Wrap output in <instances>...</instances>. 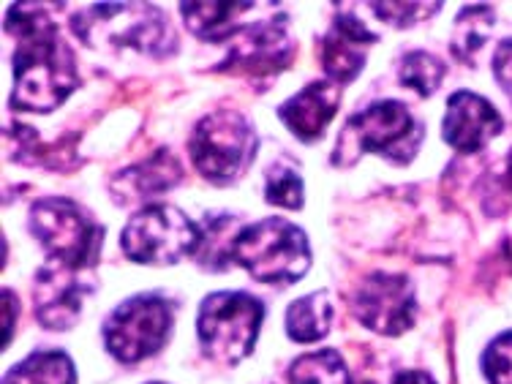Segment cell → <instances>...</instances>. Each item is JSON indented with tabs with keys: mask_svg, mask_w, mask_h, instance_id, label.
Masks as SVG:
<instances>
[{
	"mask_svg": "<svg viewBox=\"0 0 512 384\" xmlns=\"http://www.w3.org/2000/svg\"><path fill=\"white\" fill-rule=\"evenodd\" d=\"M504 131V120L491 101L472 90H458L447 99L442 120L444 142L458 153H477Z\"/></svg>",
	"mask_w": 512,
	"mask_h": 384,
	"instance_id": "cell-13",
	"label": "cell"
},
{
	"mask_svg": "<svg viewBox=\"0 0 512 384\" xmlns=\"http://www.w3.org/2000/svg\"><path fill=\"white\" fill-rule=\"evenodd\" d=\"M28 227L55 265L88 273L99 262L104 229L71 199H39L30 207Z\"/></svg>",
	"mask_w": 512,
	"mask_h": 384,
	"instance_id": "cell-5",
	"label": "cell"
},
{
	"mask_svg": "<svg viewBox=\"0 0 512 384\" xmlns=\"http://www.w3.org/2000/svg\"><path fill=\"white\" fill-rule=\"evenodd\" d=\"M265 199L270 205L300 210L303 207V180L295 169L273 167L265 183Z\"/></svg>",
	"mask_w": 512,
	"mask_h": 384,
	"instance_id": "cell-23",
	"label": "cell"
},
{
	"mask_svg": "<svg viewBox=\"0 0 512 384\" xmlns=\"http://www.w3.org/2000/svg\"><path fill=\"white\" fill-rule=\"evenodd\" d=\"M120 246L137 265H178L180 259L199 251L202 227L178 207L148 205L128 218Z\"/></svg>",
	"mask_w": 512,
	"mask_h": 384,
	"instance_id": "cell-7",
	"label": "cell"
},
{
	"mask_svg": "<svg viewBox=\"0 0 512 384\" xmlns=\"http://www.w3.org/2000/svg\"><path fill=\"white\" fill-rule=\"evenodd\" d=\"M493 25V9L491 6H466L455 20V36H453V52L466 63H472V55L491 33Z\"/></svg>",
	"mask_w": 512,
	"mask_h": 384,
	"instance_id": "cell-21",
	"label": "cell"
},
{
	"mask_svg": "<svg viewBox=\"0 0 512 384\" xmlns=\"http://www.w3.org/2000/svg\"><path fill=\"white\" fill-rule=\"evenodd\" d=\"M352 314L360 325L379 335H401L417 319L414 286L398 273H371L352 292Z\"/></svg>",
	"mask_w": 512,
	"mask_h": 384,
	"instance_id": "cell-11",
	"label": "cell"
},
{
	"mask_svg": "<svg viewBox=\"0 0 512 384\" xmlns=\"http://www.w3.org/2000/svg\"><path fill=\"white\" fill-rule=\"evenodd\" d=\"M504 180H507V186L512 191V150L507 153V167H504Z\"/></svg>",
	"mask_w": 512,
	"mask_h": 384,
	"instance_id": "cell-29",
	"label": "cell"
},
{
	"mask_svg": "<svg viewBox=\"0 0 512 384\" xmlns=\"http://www.w3.org/2000/svg\"><path fill=\"white\" fill-rule=\"evenodd\" d=\"M251 9L254 3H180V17L194 36L218 41L224 36L221 28H227L237 14H246Z\"/></svg>",
	"mask_w": 512,
	"mask_h": 384,
	"instance_id": "cell-19",
	"label": "cell"
},
{
	"mask_svg": "<svg viewBox=\"0 0 512 384\" xmlns=\"http://www.w3.org/2000/svg\"><path fill=\"white\" fill-rule=\"evenodd\" d=\"M90 284L82 270L55 265L41 267L33 284V306L36 319L50 330H69L79 322L82 300L90 295Z\"/></svg>",
	"mask_w": 512,
	"mask_h": 384,
	"instance_id": "cell-12",
	"label": "cell"
},
{
	"mask_svg": "<svg viewBox=\"0 0 512 384\" xmlns=\"http://www.w3.org/2000/svg\"><path fill=\"white\" fill-rule=\"evenodd\" d=\"M71 28L88 47H128L148 55L175 50L167 14L153 3H96L77 11Z\"/></svg>",
	"mask_w": 512,
	"mask_h": 384,
	"instance_id": "cell-2",
	"label": "cell"
},
{
	"mask_svg": "<svg viewBox=\"0 0 512 384\" xmlns=\"http://www.w3.org/2000/svg\"><path fill=\"white\" fill-rule=\"evenodd\" d=\"M17 311H20V300L11 289H3V346L11 344L14 338V325H17Z\"/></svg>",
	"mask_w": 512,
	"mask_h": 384,
	"instance_id": "cell-27",
	"label": "cell"
},
{
	"mask_svg": "<svg viewBox=\"0 0 512 384\" xmlns=\"http://www.w3.org/2000/svg\"><path fill=\"white\" fill-rule=\"evenodd\" d=\"M180 178H183L180 161L167 148H161L145 161H139L134 167H128L126 172H120L112 188H115L118 199L128 202V199L156 197L161 191L178 186Z\"/></svg>",
	"mask_w": 512,
	"mask_h": 384,
	"instance_id": "cell-16",
	"label": "cell"
},
{
	"mask_svg": "<svg viewBox=\"0 0 512 384\" xmlns=\"http://www.w3.org/2000/svg\"><path fill=\"white\" fill-rule=\"evenodd\" d=\"M256 148L259 139L254 126L248 123L246 115L232 109L205 115L188 139V153L197 172L218 186H227L240 178L251 167Z\"/></svg>",
	"mask_w": 512,
	"mask_h": 384,
	"instance_id": "cell-6",
	"label": "cell"
},
{
	"mask_svg": "<svg viewBox=\"0 0 512 384\" xmlns=\"http://www.w3.org/2000/svg\"><path fill=\"white\" fill-rule=\"evenodd\" d=\"M420 137L423 126L401 101H376L363 112H357L355 118H349L338 137L333 164H355L363 153H379L390 161L406 164L420 148Z\"/></svg>",
	"mask_w": 512,
	"mask_h": 384,
	"instance_id": "cell-4",
	"label": "cell"
},
{
	"mask_svg": "<svg viewBox=\"0 0 512 384\" xmlns=\"http://www.w3.org/2000/svg\"><path fill=\"white\" fill-rule=\"evenodd\" d=\"M292 384H352L349 365L335 349H322L314 355L297 357L289 368Z\"/></svg>",
	"mask_w": 512,
	"mask_h": 384,
	"instance_id": "cell-20",
	"label": "cell"
},
{
	"mask_svg": "<svg viewBox=\"0 0 512 384\" xmlns=\"http://www.w3.org/2000/svg\"><path fill=\"white\" fill-rule=\"evenodd\" d=\"M6 30L17 39L11 107L52 112L77 90V63L50 14L39 3H14L6 11Z\"/></svg>",
	"mask_w": 512,
	"mask_h": 384,
	"instance_id": "cell-1",
	"label": "cell"
},
{
	"mask_svg": "<svg viewBox=\"0 0 512 384\" xmlns=\"http://www.w3.org/2000/svg\"><path fill=\"white\" fill-rule=\"evenodd\" d=\"M485 379L491 384H512V333L493 338L483 355Z\"/></svg>",
	"mask_w": 512,
	"mask_h": 384,
	"instance_id": "cell-25",
	"label": "cell"
},
{
	"mask_svg": "<svg viewBox=\"0 0 512 384\" xmlns=\"http://www.w3.org/2000/svg\"><path fill=\"white\" fill-rule=\"evenodd\" d=\"M265 319V306L246 292H216L202 300L197 333L210 360L235 365L251 355Z\"/></svg>",
	"mask_w": 512,
	"mask_h": 384,
	"instance_id": "cell-8",
	"label": "cell"
},
{
	"mask_svg": "<svg viewBox=\"0 0 512 384\" xmlns=\"http://www.w3.org/2000/svg\"><path fill=\"white\" fill-rule=\"evenodd\" d=\"M232 259L262 284H292L311 267L308 235L286 218H265L240 229Z\"/></svg>",
	"mask_w": 512,
	"mask_h": 384,
	"instance_id": "cell-3",
	"label": "cell"
},
{
	"mask_svg": "<svg viewBox=\"0 0 512 384\" xmlns=\"http://www.w3.org/2000/svg\"><path fill=\"white\" fill-rule=\"evenodd\" d=\"M398 77H401V85L412 88L417 96L428 99L444 82V63L425 50L409 52L398 63Z\"/></svg>",
	"mask_w": 512,
	"mask_h": 384,
	"instance_id": "cell-22",
	"label": "cell"
},
{
	"mask_svg": "<svg viewBox=\"0 0 512 384\" xmlns=\"http://www.w3.org/2000/svg\"><path fill=\"white\" fill-rule=\"evenodd\" d=\"M150 384H164V382H150Z\"/></svg>",
	"mask_w": 512,
	"mask_h": 384,
	"instance_id": "cell-30",
	"label": "cell"
},
{
	"mask_svg": "<svg viewBox=\"0 0 512 384\" xmlns=\"http://www.w3.org/2000/svg\"><path fill=\"white\" fill-rule=\"evenodd\" d=\"M493 71H496V82L512 99V39H507L493 58Z\"/></svg>",
	"mask_w": 512,
	"mask_h": 384,
	"instance_id": "cell-26",
	"label": "cell"
},
{
	"mask_svg": "<svg viewBox=\"0 0 512 384\" xmlns=\"http://www.w3.org/2000/svg\"><path fill=\"white\" fill-rule=\"evenodd\" d=\"M286 335L297 344H311L330 333L333 327V300L325 289H316L314 295L295 300L286 308Z\"/></svg>",
	"mask_w": 512,
	"mask_h": 384,
	"instance_id": "cell-17",
	"label": "cell"
},
{
	"mask_svg": "<svg viewBox=\"0 0 512 384\" xmlns=\"http://www.w3.org/2000/svg\"><path fill=\"white\" fill-rule=\"evenodd\" d=\"M393 384H436L434 379L423 371H404V374L395 376Z\"/></svg>",
	"mask_w": 512,
	"mask_h": 384,
	"instance_id": "cell-28",
	"label": "cell"
},
{
	"mask_svg": "<svg viewBox=\"0 0 512 384\" xmlns=\"http://www.w3.org/2000/svg\"><path fill=\"white\" fill-rule=\"evenodd\" d=\"M172 306L161 295H137L120 303L104 322L107 352L120 363H139L167 344Z\"/></svg>",
	"mask_w": 512,
	"mask_h": 384,
	"instance_id": "cell-9",
	"label": "cell"
},
{
	"mask_svg": "<svg viewBox=\"0 0 512 384\" xmlns=\"http://www.w3.org/2000/svg\"><path fill=\"white\" fill-rule=\"evenodd\" d=\"M371 9L382 22L393 28H412L417 22L434 17L442 9V3H371Z\"/></svg>",
	"mask_w": 512,
	"mask_h": 384,
	"instance_id": "cell-24",
	"label": "cell"
},
{
	"mask_svg": "<svg viewBox=\"0 0 512 384\" xmlns=\"http://www.w3.org/2000/svg\"><path fill=\"white\" fill-rule=\"evenodd\" d=\"M341 104V93L333 79H319L278 107L284 126L303 142H314L325 134Z\"/></svg>",
	"mask_w": 512,
	"mask_h": 384,
	"instance_id": "cell-15",
	"label": "cell"
},
{
	"mask_svg": "<svg viewBox=\"0 0 512 384\" xmlns=\"http://www.w3.org/2000/svg\"><path fill=\"white\" fill-rule=\"evenodd\" d=\"M3 384H77L74 363L63 352H36L14 365Z\"/></svg>",
	"mask_w": 512,
	"mask_h": 384,
	"instance_id": "cell-18",
	"label": "cell"
},
{
	"mask_svg": "<svg viewBox=\"0 0 512 384\" xmlns=\"http://www.w3.org/2000/svg\"><path fill=\"white\" fill-rule=\"evenodd\" d=\"M221 41H229V50L227 58L218 63V71H232L246 77H276L295 55L289 20L284 14L248 28L227 30Z\"/></svg>",
	"mask_w": 512,
	"mask_h": 384,
	"instance_id": "cell-10",
	"label": "cell"
},
{
	"mask_svg": "<svg viewBox=\"0 0 512 384\" xmlns=\"http://www.w3.org/2000/svg\"><path fill=\"white\" fill-rule=\"evenodd\" d=\"M376 36L357 20L355 14H338L333 28L325 36L322 47V63H325L327 77L335 85H346L357 79L368 60V47H374Z\"/></svg>",
	"mask_w": 512,
	"mask_h": 384,
	"instance_id": "cell-14",
	"label": "cell"
}]
</instances>
